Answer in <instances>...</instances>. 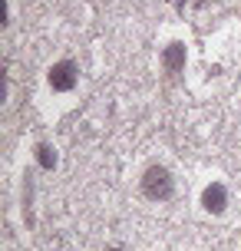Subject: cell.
I'll return each instance as SVG.
<instances>
[{"label":"cell","instance_id":"1","mask_svg":"<svg viewBox=\"0 0 241 251\" xmlns=\"http://www.w3.org/2000/svg\"><path fill=\"white\" fill-rule=\"evenodd\" d=\"M172 192H175V182H172V172L165 165H149L142 172V195L145 199L165 201V199H172Z\"/></svg>","mask_w":241,"mask_h":251},{"label":"cell","instance_id":"2","mask_svg":"<svg viewBox=\"0 0 241 251\" xmlns=\"http://www.w3.org/2000/svg\"><path fill=\"white\" fill-rule=\"evenodd\" d=\"M47 79H50V86L56 89V93H70V89L76 86V79H79V70H76V63H73V60H60V63H53V66H50Z\"/></svg>","mask_w":241,"mask_h":251},{"label":"cell","instance_id":"3","mask_svg":"<svg viewBox=\"0 0 241 251\" xmlns=\"http://www.w3.org/2000/svg\"><path fill=\"white\" fill-rule=\"evenodd\" d=\"M225 205H228V192H225L221 182L205 185V192H202V208H205V212H208V215H221V212H225Z\"/></svg>","mask_w":241,"mask_h":251},{"label":"cell","instance_id":"4","mask_svg":"<svg viewBox=\"0 0 241 251\" xmlns=\"http://www.w3.org/2000/svg\"><path fill=\"white\" fill-rule=\"evenodd\" d=\"M162 63L169 73H178L182 66H185V43H169L162 53Z\"/></svg>","mask_w":241,"mask_h":251},{"label":"cell","instance_id":"5","mask_svg":"<svg viewBox=\"0 0 241 251\" xmlns=\"http://www.w3.org/2000/svg\"><path fill=\"white\" fill-rule=\"evenodd\" d=\"M37 162H40V169H47V172L56 169V149H53L50 142H40L37 146Z\"/></svg>","mask_w":241,"mask_h":251},{"label":"cell","instance_id":"6","mask_svg":"<svg viewBox=\"0 0 241 251\" xmlns=\"http://www.w3.org/2000/svg\"><path fill=\"white\" fill-rule=\"evenodd\" d=\"M106 251H122V248H106Z\"/></svg>","mask_w":241,"mask_h":251}]
</instances>
